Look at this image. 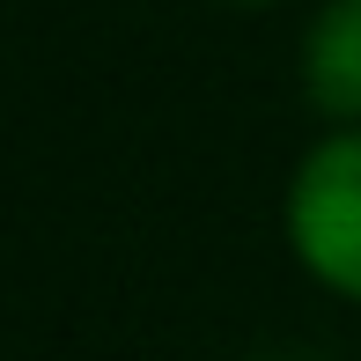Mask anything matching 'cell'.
Wrapping results in <instances>:
<instances>
[{
    "mask_svg": "<svg viewBox=\"0 0 361 361\" xmlns=\"http://www.w3.org/2000/svg\"><path fill=\"white\" fill-rule=\"evenodd\" d=\"M302 96L339 126H361V0H324L302 30Z\"/></svg>",
    "mask_w": 361,
    "mask_h": 361,
    "instance_id": "2",
    "label": "cell"
},
{
    "mask_svg": "<svg viewBox=\"0 0 361 361\" xmlns=\"http://www.w3.org/2000/svg\"><path fill=\"white\" fill-rule=\"evenodd\" d=\"M288 251L310 281L361 302V126H339L288 177Z\"/></svg>",
    "mask_w": 361,
    "mask_h": 361,
    "instance_id": "1",
    "label": "cell"
},
{
    "mask_svg": "<svg viewBox=\"0 0 361 361\" xmlns=\"http://www.w3.org/2000/svg\"><path fill=\"white\" fill-rule=\"evenodd\" d=\"M236 8H273V0H236Z\"/></svg>",
    "mask_w": 361,
    "mask_h": 361,
    "instance_id": "3",
    "label": "cell"
}]
</instances>
